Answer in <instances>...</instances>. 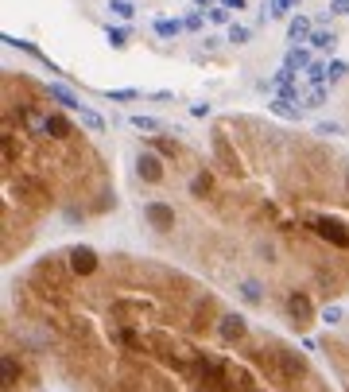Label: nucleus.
<instances>
[{
    "label": "nucleus",
    "mask_w": 349,
    "mask_h": 392,
    "mask_svg": "<svg viewBox=\"0 0 349 392\" xmlns=\"http://www.w3.org/2000/svg\"><path fill=\"white\" fill-rule=\"evenodd\" d=\"M272 361H275V377L283 384H295L307 377V353H299V350H275Z\"/></svg>",
    "instance_id": "1"
},
{
    "label": "nucleus",
    "mask_w": 349,
    "mask_h": 392,
    "mask_svg": "<svg viewBox=\"0 0 349 392\" xmlns=\"http://www.w3.org/2000/svg\"><path fill=\"white\" fill-rule=\"evenodd\" d=\"M136 175H140V183H163V175H167V167H163V156L159 151H140L136 156Z\"/></svg>",
    "instance_id": "2"
},
{
    "label": "nucleus",
    "mask_w": 349,
    "mask_h": 392,
    "mask_svg": "<svg viewBox=\"0 0 349 392\" xmlns=\"http://www.w3.org/2000/svg\"><path fill=\"white\" fill-rule=\"evenodd\" d=\"M12 194H16L20 202H27V206H43V202H47V187H43L39 179H32V175L12 179Z\"/></svg>",
    "instance_id": "3"
},
{
    "label": "nucleus",
    "mask_w": 349,
    "mask_h": 392,
    "mask_svg": "<svg viewBox=\"0 0 349 392\" xmlns=\"http://www.w3.org/2000/svg\"><path fill=\"white\" fill-rule=\"evenodd\" d=\"M144 222H148L151 229H159V234L174 229V210H171V202H159V198L144 202Z\"/></svg>",
    "instance_id": "4"
},
{
    "label": "nucleus",
    "mask_w": 349,
    "mask_h": 392,
    "mask_svg": "<svg viewBox=\"0 0 349 392\" xmlns=\"http://www.w3.org/2000/svg\"><path fill=\"white\" fill-rule=\"evenodd\" d=\"M245 334H249V323H245V315H221L217 318V338H221L225 346H237V342H245Z\"/></svg>",
    "instance_id": "5"
},
{
    "label": "nucleus",
    "mask_w": 349,
    "mask_h": 392,
    "mask_svg": "<svg viewBox=\"0 0 349 392\" xmlns=\"http://www.w3.org/2000/svg\"><path fill=\"white\" fill-rule=\"evenodd\" d=\"M287 315L295 326H310L315 323V303L307 292H287Z\"/></svg>",
    "instance_id": "6"
},
{
    "label": "nucleus",
    "mask_w": 349,
    "mask_h": 392,
    "mask_svg": "<svg viewBox=\"0 0 349 392\" xmlns=\"http://www.w3.org/2000/svg\"><path fill=\"white\" fill-rule=\"evenodd\" d=\"M67 268L74 276H93L97 272V252H93L90 245H74V249L67 252Z\"/></svg>",
    "instance_id": "7"
},
{
    "label": "nucleus",
    "mask_w": 349,
    "mask_h": 392,
    "mask_svg": "<svg viewBox=\"0 0 349 392\" xmlns=\"http://www.w3.org/2000/svg\"><path fill=\"white\" fill-rule=\"evenodd\" d=\"M315 234L322 237V241L338 245V249H349V234L338 226V222H330V217H318V222H315Z\"/></svg>",
    "instance_id": "8"
},
{
    "label": "nucleus",
    "mask_w": 349,
    "mask_h": 392,
    "mask_svg": "<svg viewBox=\"0 0 349 392\" xmlns=\"http://www.w3.org/2000/svg\"><path fill=\"white\" fill-rule=\"evenodd\" d=\"M47 97H50V101H58L62 109H70V113H78V109L85 105V101L78 97V93L70 90V86H62V82H47Z\"/></svg>",
    "instance_id": "9"
},
{
    "label": "nucleus",
    "mask_w": 349,
    "mask_h": 392,
    "mask_svg": "<svg viewBox=\"0 0 349 392\" xmlns=\"http://www.w3.org/2000/svg\"><path fill=\"white\" fill-rule=\"evenodd\" d=\"M310 32H315V24H310L307 16H291L287 20V43L291 47H303V43L310 39Z\"/></svg>",
    "instance_id": "10"
},
{
    "label": "nucleus",
    "mask_w": 349,
    "mask_h": 392,
    "mask_svg": "<svg viewBox=\"0 0 349 392\" xmlns=\"http://www.w3.org/2000/svg\"><path fill=\"white\" fill-rule=\"evenodd\" d=\"M310 50L307 47H287V55H283V70H291V74H307L310 67Z\"/></svg>",
    "instance_id": "11"
},
{
    "label": "nucleus",
    "mask_w": 349,
    "mask_h": 392,
    "mask_svg": "<svg viewBox=\"0 0 349 392\" xmlns=\"http://www.w3.org/2000/svg\"><path fill=\"white\" fill-rule=\"evenodd\" d=\"M307 47L334 55V47H338V32H334V27H315V32H310V39H307Z\"/></svg>",
    "instance_id": "12"
},
{
    "label": "nucleus",
    "mask_w": 349,
    "mask_h": 392,
    "mask_svg": "<svg viewBox=\"0 0 349 392\" xmlns=\"http://www.w3.org/2000/svg\"><path fill=\"white\" fill-rule=\"evenodd\" d=\"M237 295H241L249 307H260V303H264V284H260V280H241V284H237Z\"/></svg>",
    "instance_id": "13"
},
{
    "label": "nucleus",
    "mask_w": 349,
    "mask_h": 392,
    "mask_svg": "<svg viewBox=\"0 0 349 392\" xmlns=\"http://www.w3.org/2000/svg\"><path fill=\"white\" fill-rule=\"evenodd\" d=\"M326 101H330V82L307 86V90H303V109H322Z\"/></svg>",
    "instance_id": "14"
},
{
    "label": "nucleus",
    "mask_w": 349,
    "mask_h": 392,
    "mask_svg": "<svg viewBox=\"0 0 349 392\" xmlns=\"http://www.w3.org/2000/svg\"><path fill=\"white\" fill-rule=\"evenodd\" d=\"M20 121H24V128L32 136H47V113H39V109H24Z\"/></svg>",
    "instance_id": "15"
},
{
    "label": "nucleus",
    "mask_w": 349,
    "mask_h": 392,
    "mask_svg": "<svg viewBox=\"0 0 349 392\" xmlns=\"http://www.w3.org/2000/svg\"><path fill=\"white\" fill-rule=\"evenodd\" d=\"M128 125H132L136 133H144V136L163 133V121H159V117H148V113H132V117H128Z\"/></svg>",
    "instance_id": "16"
},
{
    "label": "nucleus",
    "mask_w": 349,
    "mask_h": 392,
    "mask_svg": "<svg viewBox=\"0 0 349 392\" xmlns=\"http://www.w3.org/2000/svg\"><path fill=\"white\" fill-rule=\"evenodd\" d=\"M47 136L50 140H70V121L62 113H47Z\"/></svg>",
    "instance_id": "17"
},
{
    "label": "nucleus",
    "mask_w": 349,
    "mask_h": 392,
    "mask_svg": "<svg viewBox=\"0 0 349 392\" xmlns=\"http://www.w3.org/2000/svg\"><path fill=\"white\" fill-rule=\"evenodd\" d=\"M268 109H272L275 117H283V121H299L303 117V109L295 105V101H283V97H272V101H268Z\"/></svg>",
    "instance_id": "18"
},
{
    "label": "nucleus",
    "mask_w": 349,
    "mask_h": 392,
    "mask_svg": "<svg viewBox=\"0 0 349 392\" xmlns=\"http://www.w3.org/2000/svg\"><path fill=\"white\" fill-rule=\"evenodd\" d=\"M74 117L82 121V125L90 128L93 136H101V133H105V117H101V113H93L90 105H82V109H78V113H74Z\"/></svg>",
    "instance_id": "19"
},
{
    "label": "nucleus",
    "mask_w": 349,
    "mask_h": 392,
    "mask_svg": "<svg viewBox=\"0 0 349 392\" xmlns=\"http://www.w3.org/2000/svg\"><path fill=\"white\" fill-rule=\"evenodd\" d=\"M151 32H156L159 39H174V35L186 32V27H183V20H167V16H159L156 24H151Z\"/></svg>",
    "instance_id": "20"
},
{
    "label": "nucleus",
    "mask_w": 349,
    "mask_h": 392,
    "mask_svg": "<svg viewBox=\"0 0 349 392\" xmlns=\"http://www.w3.org/2000/svg\"><path fill=\"white\" fill-rule=\"evenodd\" d=\"M303 78H307V86H322V82H330V62L315 59V62L307 67V74H303Z\"/></svg>",
    "instance_id": "21"
},
{
    "label": "nucleus",
    "mask_w": 349,
    "mask_h": 392,
    "mask_svg": "<svg viewBox=\"0 0 349 392\" xmlns=\"http://www.w3.org/2000/svg\"><path fill=\"white\" fill-rule=\"evenodd\" d=\"M210 191H214V175H210V171H198V175L191 179V194L194 198H210Z\"/></svg>",
    "instance_id": "22"
},
{
    "label": "nucleus",
    "mask_w": 349,
    "mask_h": 392,
    "mask_svg": "<svg viewBox=\"0 0 349 392\" xmlns=\"http://www.w3.org/2000/svg\"><path fill=\"white\" fill-rule=\"evenodd\" d=\"M105 39H109V47H113V50H125V47H128V27L109 24V27H105Z\"/></svg>",
    "instance_id": "23"
},
{
    "label": "nucleus",
    "mask_w": 349,
    "mask_h": 392,
    "mask_svg": "<svg viewBox=\"0 0 349 392\" xmlns=\"http://www.w3.org/2000/svg\"><path fill=\"white\" fill-rule=\"evenodd\" d=\"M109 12H113L116 20H125V24H128V20H136V4H132V0H109Z\"/></svg>",
    "instance_id": "24"
},
{
    "label": "nucleus",
    "mask_w": 349,
    "mask_h": 392,
    "mask_svg": "<svg viewBox=\"0 0 349 392\" xmlns=\"http://www.w3.org/2000/svg\"><path fill=\"white\" fill-rule=\"evenodd\" d=\"M0 369H4V388H12V384H16V377H20V369H16V361H12V353H4V358H0Z\"/></svg>",
    "instance_id": "25"
},
{
    "label": "nucleus",
    "mask_w": 349,
    "mask_h": 392,
    "mask_svg": "<svg viewBox=\"0 0 349 392\" xmlns=\"http://www.w3.org/2000/svg\"><path fill=\"white\" fill-rule=\"evenodd\" d=\"M249 39H252V32L245 24H229V43H233V47H245Z\"/></svg>",
    "instance_id": "26"
},
{
    "label": "nucleus",
    "mask_w": 349,
    "mask_h": 392,
    "mask_svg": "<svg viewBox=\"0 0 349 392\" xmlns=\"http://www.w3.org/2000/svg\"><path fill=\"white\" fill-rule=\"evenodd\" d=\"M345 78H349V62H345V59H334V62H330V86L345 82Z\"/></svg>",
    "instance_id": "27"
},
{
    "label": "nucleus",
    "mask_w": 349,
    "mask_h": 392,
    "mask_svg": "<svg viewBox=\"0 0 349 392\" xmlns=\"http://www.w3.org/2000/svg\"><path fill=\"white\" fill-rule=\"evenodd\" d=\"M151 144H156V151H159L163 159H174V156H179V144L163 140V136H151Z\"/></svg>",
    "instance_id": "28"
},
{
    "label": "nucleus",
    "mask_w": 349,
    "mask_h": 392,
    "mask_svg": "<svg viewBox=\"0 0 349 392\" xmlns=\"http://www.w3.org/2000/svg\"><path fill=\"white\" fill-rule=\"evenodd\" d=\"M229 12L233 8H225V4H214V8L206 12V24H229Z\"/></svg>",
    "instance_id": "29"
},
{
    "label": "nucleus",
    "mask_w": 349,
    "mask_h": 392,
    "mask_svg": "<svg viewBox=\"0 0 349 392\" xmlns=\"http://www.w3.org/2000/svg\"><path fill=\"white\" fill-rule=\"evenodd\" d=\"M341 318H345V311H341L338 303H330V307H322V323H326V326H338Z\"/></svg>",
    "instance_id": "30"
},
{
    "label": "nucleus",
    "mask_w": 349,
    "mask_h": 392,
    "mask_svg": "<svg viewBox=\"0 0 349 392\" xmlns=\"http://www.w3.org/2000/svg\"><path fill=\"white\" fill-rule=\"evenodd\" d=\"M109 101H136L140 97V90H105Z\"/></svg>",
    "instance_id": "31"
},
{
    "label": "nucleus",
    "mask_w": 349,
    "mask_h": 392,
    "mask_svg": "<svg viewBox=\"0 0 349 392\" xmlns=\"http://www.w3.org/2000/svg\"><path fill=\"white\" fill-rule=\"evenodd\" d=\"M202 20H206V12H191V16L183 20V27L186 32H202Z\"/></svg>",
    "instance_id": "32"
},
{
    "label": "nucleus",
    "mask_w": 349,
    "mask_h": 392,
    "mask_svg": "<svg viewBox=\"0 0 349 392\" xmlns=\"http://www.w3.org/2000/svg\"><path fill=\"white\" fill-rule=\"evenodd\" d=\"M295 4H299V0H272V16H287Z\"/></svg>",
    "instance_id": "33"
},
{
    "label": "nucleus",
    "mask_w": 349,
    "mask_h": 392,
    "mask_svg": "<svg viewBox=\"0 0 349 392\" xmlns=\"http://www.w3.org/2000/svg\"><path fill=\"white\" fill-rule=\"evenodd\" d=\"M210 113H214V109H210V101H194V105H191V117H198V121H206Z\"/></svg>",
    "instance_id": "34"
},
{
    "label": "nucleus",
    "mask_w": 349,
    "mask_h": 392,
    "mask_svg": "<svg viewBox=\"0 0 349 392\" xmlns=\"http://www.w3.org/2000/svg\"><path fill=\"white\" fill-rule=\"evenodd\" d=\"M338 133H341V128L334 125V121H326V125H318V136H338Z\"/></svg>",
    "instance_id": "35"
},
{
    "label": "nucleus",
    "mask_w": 349,
    "mask_h": 392,
    "mask_svg": "<svg viewBox=\"0 0 349 392\" xmlns=\"http://www.w3.org/2000/svg\"><path fill=\"white\" fill-rule=\"evenodd\" d=\"M256 90H260V93H275V78H260Z\"/></svg>",
    "instance_id": "36"
},
{
    "label": "nucleus",
    "mask_w": 349,
    "mask_h": 392,
    "mask_svg": "<svg viewBox=\"0 0 349 392\" xmlns=\"http://www.w3.org/2000/svg\"><path fill=\"white\" fill-rule=\"evenodd\" d=\"M221 4H225V8H233V12H245V8H249V0H221Z\"/></svg>",
    "instance_id": "37"
},
{
    "label": "nucleus",
    "mask_w": 349,
    "mask_h": 392,
    "mask_svg": "<svg viewBox=\"0 0 349 392\" xmlns=\"http://www.w3.org/2000/svg\"><path fill=\"white\" fill-rule=\"evenodd\" d=\"M194 4H198L202 12H210V8H214V0H194Z\"/></svg>",
    "instance_id": "38"
},
{
    "label": "nucleus",
    "mask_w": 349,
    "mask_h": 392,
    "mask_svg": "<svg viewBox=\"0 0 349 392\" xmlns=\"http://www.w3.org/2000/svg\"><path fill=\"white\" fill-rule=\"evenodd\" d=\"M345 187H349V175H345Z\"/></svg>",
    "instance_id": "39"
},
{
    "label": "nucleus",
    "mask_w": 349,
    "mask_h": 392,
    "mask_svg": "<svg viewBox=\"0 0 349 392\" xmlns=\"http://www.w3.org/2000/svg\"><path fill=\"white\" fill-rule=\"evenodd\" d=\"M241 392H252V388H241Z\"/></svg>",
    "instance_id": "40"
},
{
    "label": "nucleus",
    "mask_w": 349,
    "mask_h": 392,
    "mask_svg": "<svg viewBox=\"0 0 349 392\" xmlns=\"http://www.w3.org/2000/svg\"><path fill=\"white\" fill-rule=\"evenodd\" d=\"M345 16H349V8H345Z\"/></svg>",
    "instance_id": "41"
},
{
    "label": "nucleus",
    "mask_w": 349,
    "mask_h": 392,
    "mask_svg": "<svg viewBox=\"0 0 349 392\" xmlns=\"http://www.w3.org/2000/svg\"><path fill=\"white\" fill-rule=\"evenodd\" d=\"M345 4H349V0H345Z\"/></svg>",
    "instance_id": "42"
}]
</instances>
